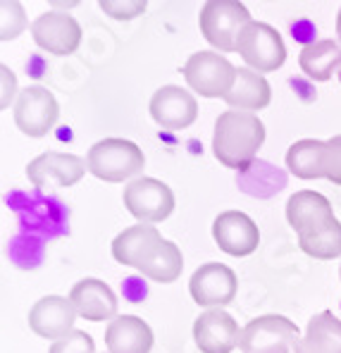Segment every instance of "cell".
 Here are the masks:
<instances>
[{
    "label": "cell",
    "mask_w": 341,
    "mask_h": 353,
    "mask_svg": "<svg viewBox=\"0 0 341 353\" xmlns=\"http://www.w3.org/2000/svg\"><path fill=\"white\" fill-rule=\"evenodd\" d=\"M151 117L167 132H179L196 122L198 103L182 86H163L151 98Z\"/></svg>",
    "instance_id": "4fadbf2b"
},
{
    "label": "cell",
    "mask_w": 341,
    "mask_h": 353,
    "mask_svg": "<svg viewBox=\"0 0 341 353\" xmlns=\"http://www.w3.org/2000/svg\"><path fill=\"white\" fill-rule=\"evenodd\" d=\"M124 208L141 225H155L174 212V194L165 181L153 176H136L124 186Z\"/></svg>",
    "instance_id": "5b68a950"
},
{
    "label": "cell",
    "mask_w": 341,
    "mask_h": 353,
    "mask_svg": "<svg viewBox=\"0 0 341 353\" xmlns=\"http://www.w3.org/2000/svg\"><path fill=\"white\" fill-rule=\"evenodd\" d=\"M184 79L203 98H222L231 93L236 81V67L215 50H198L184 65Z\"/></svg>",
    "instance_id": "277c9868"
},
{
    "label": "cell",
    "mask_w": 341,
    "mask_h": 353,
    "mask_svg": "<svg viewBox=\"0 0 341 353\" xmlns=\"http://www.w3.org/2000/svg\"><path fill=\"white\" fill-rule=\"evenodd\" d=\"M324 179L341 186V134L327 141V165H324Z\"/></svg>",
    "instance_id": "f1b7e54d"
},
{
    "label": "cell",
    "mask_w": 341,
    "mask_h": 353,
    "mask_svg": "<svg viewBox=\"0 0 341 353\" xmlns=\"http://www.w3.org/2000/svg\"><path fill=\"white\" fill-rule=\"evenodd\" d=\"M303 74L313 81H329L341 70V46L334 39L308 41L298 55Z\"/></svg>",
    "instance_id": "44dd1931"
},
{
    "label": "cell",
    "mask_w": 341,
    "mask_h": 353,
    "mask_svg": "<svg viewBox=\"0 0 341 353\" xmlns=\"http://www.w3.org/2000/svg\"><path fill=\"white\" fill-rule=\"evenodd\" d=\"M293 353H341V320L332 310L313 315Z\"/></svg>",
    "instance_id": "ffe728a7"
},
{
    "label": "cell",
    "mask_w": 341,
    "mask_h": 353,
    "mask_svg": "<svg viewBox=\"0 0 341 353\" xmlns=\"http://www.w3.org/2000/svg\"><path fill=\"white\" fill-rule=\"evenodd\" d=\"M339 272H341V268H339Z\"/></svg>",
    "instance_id": "d6a6232c"
},
{
    "label": "cell",
    "mask_w": 341,
    "mask_h": 353,
    "mask_svg": "<svg viewBox=\"0 0 341 353\" xmlns=\"http://www.w3.org/2000/svg\"><path fill=\"white\" fill-rule=\"evenodd\" d=\"M163 241L165 239L160 236V232L153 225H141L138 222V225L127 227L122 234L115 236V241H112V258L120 265L138 270Z\"/></svg>",
    "instance_id": "ac0fdd59"
},
{
    "label": "cell",
    "mask_w": 341,
    "mask_h": 353,
    "mask_svg": "<svg viewBox=\"0 0 341 353\" xmlns=\"http://www.w3.org/2000/svg\"><path fill=\"white\" fill-rule=\"evenodd\" d=\"M265 143V124L244 110H227L215 119L213 153L225 168L246 172Z\"/></svg>",
    "instance_id": "6da1fadb"
},
{
    "label": "cell",
    "mask_w": 341,
    "mask_h": 353,
    "mask_svg": "<svg viewBox=\"0 0 341 353\" xmlns=\"http://www.w3.org/2000/svg\"><path fill=\"white\" fill-rule=\"evenodd\" d=\"M298 246L310 258L318 261H332L341 256V222L334 217L320 230L310 232V234L298 236Z\"/></svg>",
    "instance_id": "d4e9b609"
},
{
    "label": "cell",
    "mask_w": 341,
    "mask_h": 353,
    "mask_svg": "<svg viewBox=\"0 0 341 353\" xmlns=\"http://www.w3.org/2000/svg\"><path fill=\"white\" fill-rule=\"evenodd\" d=\"M60 105L45 86H27L14 101V124L29 139H41L58 124Z\"/></svg>",
    "instance_id": "ba28073f"
},
{
    "label": "cell",
    "mask_w": 341,
    "mask_h": 353,
    "mask_svg": "<svg viewBox=\"0 0 341 353\" xmlns=\"http://www.w3.org/2000/svg\"><path fill=\"white\" fill-rule=\"evenodd\" d=\"M337 39L341 41V8H339V14H337Z\"/></svg>",
    "instance_id": "1f68e13d"
},
{
    "label": "cell",
    "mask_w": 341,
    "mask_h": 353,
    "mask_svg": "<svg viewBox=\"0 0 341 353\" xmlns=\"http://www.w3.org/2000/svg\"><path fill=\"white\" fill-rule=\"evenodd\" d=\"M74 5H76V3H60V0H55V3H53V10H58V12H60V8H74Z\"/></svg>",
    "instance_id": "4dcf8cb0"
},
{
    "label": "cell",
    "mask_w": 341,
    "mask_h": 353,
    "mask_svg": "<svg viewBox=\"0 0 341 353\" xmlns=\"http://www.w3.org/2000/svg\"><path fill=\"white\" fill-rule=\"evenodd\" d=\"M184 270V256L182 251L177 248V243L167 241L165 239L158 248L146 258V263L138 268V272L143 277L153 279V282H163V284H169V282H177L179 274Z\"/></svg>",
    "instance_id": "cb8c5ba5"
},
{
    "label": "cell",
    "mask_w": 341,
    "mask_h": 353,
    "mask_svg": "<svg viewBox=\"0 0 341 353\" xmlns=\"http://www.w3.org/2000/svg\"><path fill=\"white\" fill-rule=\"evenodd\" d=\"M0 12H3V29H0V39L12 41L27 29V14L19 3H3L0 5Z\"/></svg>",
    "instance_id": "484cf974"
},
{
    "label": "cell",
    "mask_w": 341,
    "mask_h": 353,
    "mask_svg": "<svg viewBox=\"0 0 341 353\" xmlns=\"http://www.w3.org/2000/svg\"><path fill=\"white\" fill-rule=\"evenodd\" d=\"M329 220H334L332 203L318 191H296L287 201V222L298 236L320 230Z\"/></svg>",
    "instance_id": "e0dca14e"
},
{
    "label": "cell",
    "mask_w": 341,
    "mask_h": 353,
    "mask_svg": "<svg viewBox=\"0 0 341 353\" xmlns=\"http://www.w3.org/2000/svg\"><path fill=\"white\" fill-rule=\"evenodd\" d=\"M3 103L0 105L3 108H8L10 105V101H12V96H14V86H17V77L12 74V72L8 70V67H3Z\"/></svg>",
    "instance_id": "f546056e"
},
{
    "label": "cell",
    "mask_w": 341,
    "mask_h": 353,
    "mask_svg": "<svg viewBox=\"0 0 341 353\" xmlns=\"http://www.w3.org/2000/svg\"><path fill=\"white\" fill-rule=\"evenodd\" d=\"M89 165L79 158V155L72 153H41L27 165V176L34 184V189L48 191L53 194L55 189H65L72 186L86 174Z\"/></svg>",
    "instance_id": "9c48e42d"
},
{
    "label": "cell",
    "mask_w": 341,
    "mask_h": 353,
    "mask_svg": "<svg viewBox=\"0 0 341 353\" xmlns=\"http://www.w3.org/2000/svg\"><path fill=\"white\" fill-rule=\"evenodd\" d=\"M74 320H76V310L72 305V301L65 299V296H43L29 310L31 332L55 341L74 330Z\"/></svg>",
    "instance_id": "9a60e30c"
},
{
    "label": "cell",
    "mask_w": 341,
    "mask_h": 353,
    "mask_svg": "<svg viewBox=\"0 0 341 353\" xmlns=\"http://www.w3.org/2000/svg\"><path fill=\"white\" fill-rule=\"evenodd\" d=\"M86 165H89V172L93 176L117 184V181L141 174L146 168V155L134 141L110 137L93 143L89 155H86Z\"/></svg>",
    "instance_id": "3957f363"
},
{
    "label": "cell",
    "mask_w": 341,
    "mask_h": 353,
    "mask_svg": "<svg viewBox=\"0 0 341 353\" xmlns=\"http://www.w3.org/2000/svg\"><path fill=\"white\" fill-rule=\"evenodd\" d=\"M236 53L244 58L248 70L265 74L275 72L287 60V46L282 34L265 22H251L239 36V50Z\"/></svg>",
    "instance_id": "8992f818"
},
{
    "label": "cell",
    "mask_w": 341,
    "mask_h": 353,
    "mask_svg": "<svg viewBox=\"0 0 341 353\" xmlns=\"http://www.w3.org/2000/svg\"><path fill=\"white\" fill-rule=\"evenodd\" d=\"M194 339L203 353H231L239 346L241 330L227 310L210 308L196 318Z\"/></svg>",
    "instance_id": "5bb4252c"
},
{
    "label": "cell",
    "mask_w": 341,
    "mask_h": 353,
    "mask_svg": "<svg viewBox=\"0 0 341 353\" xmlns=\"http://www.w3.org/2000/svg\"><path fill=\"white\" fill-rule=\"evenodd\" d=\"M213 239L231 258H246L260 243V232L258 225L241 210H227L220 212L213 222Z\"/></svg>",
    "instance_id": "7c38bea8"
},
{
    "label": "cell",
    "mask_w": 341,
    "mask_h": 353,
    "mask_svg": "<svg viewBox=\"0 0 341 353\" xmlns=\"http://www.w3.org/2000/svg\"><path fill=\"white\" fill-rule=\"evenodd\" d=\"M251 22V12L239 0H208L198 14L203 39L222 53L239 50V36Z\"/></svg>",
    "instance_id": "7a4b0ae2"
},
{
    "label": "cell",
    "mask_w": 341,
    "mask_h": 353,
    "mask_svg": "<svg viewBox=\"0 0 341 353\" xmlns=\"http://www.w3.org/2000/svg\"><path fill=\"white\" fill-rule=\"evenodd\" d=\"M153 330L136 315H120L105 330L107 353H151Z\"/></svg>",
    "instance_id": "d6986e66"
},
{
    "label": "cell",
    "mask_w": 341,
    "mask_h": 353,
    "mask_svg": "<svg viewBox=\"0 0 341 353\" xmlns=\"http://www.w3.org/2000/svg\"><path fill=\"white\" fill-rule=\"evenodd\" d=\"M239 279L225 263H205L191 274L189 292L200 308H225L234 301Z\"/></svg>",
    "instance_id": "30bf717a"
},
{
    "label": "cell",
    "mask_w": 341,
    "mask_h": 353,
    "mask_svg": "<svg viewBox=\"0 0 341 353\" xmlns=\"http://www.w3.org/2000/svg\"><path fill=\"white\" fill-rule=\"evenodd\" d=\"M327 165V141L320 139H301L287 150V168L301 179H324Z\"/></svg>",
    "instance_id": "603a6c76"
},
{
    "label": "cell",
    "mask_w": 341,
    "mask_h": 353,
    "mask_svg": "<svg viewBox=\"0 0 341 353\" xmlns=\"http://www.w3.org/2000/svg\"><path fill=\"white\" fill-rule=\"evenodd\" d=\"M298 327L284 315H260L241 330L239 349L244 353H289L296 346Z\"/></svg>",
    "instance_id": "52a82bcc"
},
{
    "label": "cell",
    "mask_w": 341,
    "mask_h": 353,
    "mask_svg": "<svg viewBox=\"0 0 341 353\" xmlns=\"http://www.w3.org/2000/svg\"><path fill=\"white\" fill-rule=\"evenodd\" d=\"M48 353H96V346L91 334H86L84 330H72L67 336L55 341Z\"/></svg>",
    "instance_id": "4316f807"
},
{
    "label": "cell",
    "mask_w": 341,
    "mask_h": 353,
    "mask_svg": "<svg viewBox=\"0 0 341 353\" xmlns=\"http://www.w3.org/2000/svg\"><path fill=\"white\" fill-rule=\"evenodd\" d=\"M31 36L36 46L50 55H70L81 43V27L72 14L50 10L34 19Z\"/></svg>",
    "instance_id": "8fae6325"
},
{
    "label": "cell",
    "mask_w": 341,
    "mask_h": 353,
    "mask_svg": "<svg viewBox=\"0 0 341 353\" xmlns=\"http://www.w3.org/2000/svg\"><path fill=\"white\" fill-rule=\"evenodd\" d=\"M101 10L110 14L112 19L127 22V19H134L146 12V3L143 0H129V3H124V0H101Z\"/></svg>",
    "instance_id": "83f0119b"
},
{
    "label": "cell",
    "mask_w": 341,
    "mask_h": 353,
    "mask_svg": "<svg viewBox=\"0 0 341 353\" xmlns=\"http://www.w3.org/2000/svg\"><path fill=\"white\" fill-rule=\"evenodd\" d=\"M70 301L74 305L76 315L89 323H103V320H115L117 315V296L101 279H81L72 287Z\"/></svg>",
    "instance_id": "2e32d148"
},
{
    "label": "cell",
    "mask_w": 341,
    "mask_h": 353,
    "mask_svg": "<svg viewBox=\"0 0 341 353\" xmlns=\"http://www.w3.org/2000/svg\"><path fill=\"white\" fill-rule=\"evenodd\" d=\"M225 101H227V105H231V110H244V112L262 110V108L270 105L272 88L262 74L248 70V67H241V70L236 72L234 88H231V93Z\"/></svg>",
    "instance_id": "7402d4cb"
}]
</instances>
